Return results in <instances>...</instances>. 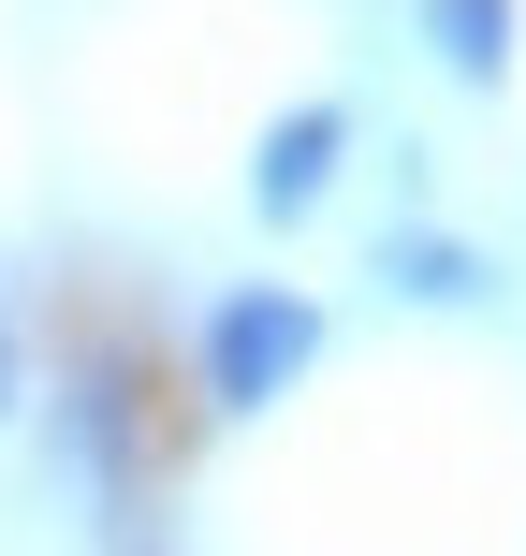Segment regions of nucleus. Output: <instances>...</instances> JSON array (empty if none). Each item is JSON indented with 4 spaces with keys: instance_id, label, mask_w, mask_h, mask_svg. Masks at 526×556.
Listing matches in <instances>:
<instances>
[{
    "instance_id": "obj_3",
    "label": "nucleus",
    "mask_w": 526,
    "mask_h": 556,
    "mask_svg": "<svg viewBox=\"0 0 526 556\" xmlns=\"http://www.w3.org/2000/svg\"><path fill=\"white\" fill-rule=\"evenodd\" d=\"M381 293H395V307H483L498 264H483L469 235H439V220H395V235H381Z\"/></svg>"
},
{
    "instance_id": "obj_2",
    "label": "nucleus",
    "mask_w": 526,
    "mask_h": 556,
    "mask_svg": "<svg viewBox=\"0 0 526 556\" xmlns=\"http://www.w3.org/2000/svg\"><path fill=\"white\" fill-rule=\"evenodd\" d=\"M336 162H351V103H278L264 132H249V205H264L278 235H293V220H322Z\"/></svg>"
},
{
    "instance_id": "obj_1",
    "label": "nucleus",
    "mask_w": 526,
    "mask_h": 556,
    "mask_svg": "<svg viewBox=\"0 0 526 556\" xmlns=\"http://www.w3.org/2000/svg\"><path fill=\"white\" fill-rule=\"evenodd\" d=\"M322 293H293V278H249V293H220L205 307V410L220 425H249V410H278V395L322 366Z\"/></svg>"
},
{
    "instance_id": "obj_5",
    "label": "nucleus",
    "mask_w": 526,
    "mask_h": 556,
    "mask_svg": "<svg viewBox=\"0 0 526 556\" xmlns=\"http://www.w3.org/2000/svg\"><path fill=\"white\" fill-rule=\"evenodd\" d=\"M29 410V352H15V307H0V425Z\"/></svg>"
},
{
    "instance_id": "obj_4",
    "label": "nucleus",
    "mask_w": 526,
    "mask_h": 556,
    "mask_svg": "<svg viewBox=\"0 0 526 556\" xmlns=\"http://www.w3.org/2000/svg\"><path fill=\"white\" fill-rule=\"evenodd\" d=\"M424 45H439V74H453V88H512L526 15H512V0H424Z\"/></svg>"
}]
</instances>
